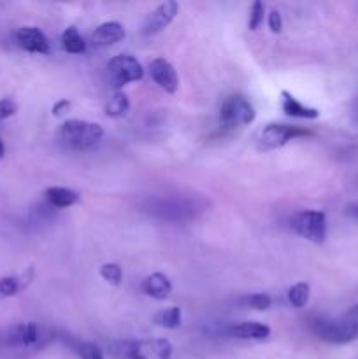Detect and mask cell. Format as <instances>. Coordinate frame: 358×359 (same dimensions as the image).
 <instances>
[{
	"label": "cell",
	"mask_w": 358,
	"mask_h": 359,
	"mask_svg": "<svg viewBox=\"0 0 358 359\" xmlns=\"http://www.w3.org/2000/svg\"><path fill=\"white\" fill-rule=\"evenodd\" d=\"M267 23H269V28L272 34H279L283 30V18H281V13L277 9H272L267 16Z\"/></svg>",
	"instance_id": "27"
},
{
	"label": "cell",
	"mask_w": 358,
	"mask_h": 359,
	"mask_svg": "<svg viewBox=\"0 0 358 359\" xmlns=\"http://www.w3.org/2000/svg\"><path fill=\"white\" fill-rule=\"evenodd\" d=\"M104 137V128L98 123L69 119L60 128V139L72 149H90Z\"/></svg>",
	"instance_id": "3"
},
{
	"label": "cell",
	"mask_w": 358,
	"mask_h": 359,
	"mask_svg": "<svg viewBox=\"0 0 358 359\" xmlns=\"http://www.w3.org/2000/svg\"><path fill=\"white\" fill-rule=\"evenodd\" d=\"M151 79L158 84L164 91L174 95L179 90V77L174 65L165 58H154L150 63Z\"/></svg>",
	"instance_id": "10"
},
{
	"label": "cell",
	"mask_w": 358,
	"mask_h": 359,
	"mask_svg": "<svg viewBox=\"0 0 358 359\" xmlns=\"http://www.w3.org/2000/svg\"><path fill=\"white\" fill-rule=\"evenodd\" d=\"M228 333L239 340H265L270 337V328L262 323L244 321L232 326Z\"/></svg>",
	"instance_id": "15"
},
{
	"label": "cell",
	"mask_w": 358,
	"mask_h": 359,
	"mask_svg": "<svg viewBox=\"0 0 358 359\" xmlns=\"http://www.w3.org/2000/svg\"><path fill=\"white\" fill-rule=\"evenodd\" d=\"M4 154H6V147H4L2 140H0V158H4Z\"/></svg>",
	"instance_id": "30"
},
{
	"label": "cell",
	"mask_w": 358,
	"mask_h": 359,
	"mask_svg": "<svg viewBox=\"0 0 358 359\" xmlns=\"http://www.w3.org/2000/svg\"><path fill=\"white\" fill-rule=\"evenodd\" d=\"M172 351L167 339L118 340L109 346V353L119 359H171Z\"/></svg>",
	"instance_id": "1"
},
{
	"label": "cell",
	"mask_w": 358,
	"mask_h": 359,
	"mask_svg": "<svg viewBox=\"0 0 358 359\" xmlns=\"http://www.w3.org/2000/svg\"><path fill=\"white\" fill-rule=\"evenodd\" d=\"M128 111L130 100L128 97H126V93H123V91H116V93L109 98L107 104H105V114H107L109 118H123Z\"/></svg>",
	"instance_id": "19"
},
{
	"label": "cell",
	"mask_w": 358,
	"mask_h": 359,
	"mask_svg": "<svg viewBox=\"0 0 358 359\" xmlns=\"http://www.w3.org/2000/svg\"><path fill=\"white\" fill-rule=\"evenodd\" d=\"M309 297H311V287L305 283H297L288 290V302L295 309L305 307L309 302Z\"/></svg>",
	"instance_id": "21"
},
{
	"label": "cell",
	"mask_w": 358,
	"mask_h": 359,
	"mask_svg": "<svg viewBox=\"0 0 358 359\" xmlns=\"http://www.w3.org/2000/svg\"><path fill=\"white\" fill-rule=\"evenodd\" d=\"M323 342L344 346L358 339V304L347 309L340 318L332 321H321L316 330Z\"/></svg>",
	"instance_id": "2"
},
{
	"label": "cell",
	"mask_w": 358,
	"mask_h": 359,
	"mask_svg": "<svg viewBox=\"0 0 358 359\" xmlns=\"http://www.w3.org/2000/svg\"><path fill=\"white\" fill-rule=\"evenodd\" d=\"M32 280H34V269H28L27 272L18 273V276L0 277V302L16 297L18 293L30 286Z\"/></svg>",
	"instance_id": "13"
},
{
	"label": "cell",
	"mask_w": 358,
	"mask_h": 359,
	"mask_svg": "<svg viewBox=\"0 0 358 359\" xmlns=\"http://www.w3.org/2000/svg\"><path fill=\"white\" fill-rule=\"evenodd\" d=\"M281 109L286 116L291 118H300V119H318L319 111L314 107L302 104L298 98H295L290 91L283 90L281 91Z\"/></svg>",
	"instance_id": "14"
},
{
	"label": "cell",
	"mask_w": 358,
	"mask_h": 359,
	"mask_svg": "<svg viewBox=\"0 0 358 359\" xmlns=\"http://www.w3.org/2000/svg\"><path fill=\"white\" fill-rule=\"evenodd\" d=\"M14 41L21 49L28 53H37V55H48L51 51L49 41L44 32L37 27H21L14 32Z\"/></svg>",
	"instance_id": "9"
},
{
	"label": "cell",
	"mask_w": 358,
	"mask_h": 359,
	"mask_svg": "<svg viewBox=\"0 0 358 359\" xmlns=\"http://www.w3.org/2000/svg\"><path fill=\"white\" fill-rule=\"evenodd\" d=\"M62 46L70 55H83L86 51V42L76 27L65 28V32L62 34Z\"/></svg>",
	"instance_id": "18"
},
{
	"label": "cell",
	"mask_w": 358,
	"mask_h": 359,
	"mask_svg": "<svg viewBox=\"0 0 358 359\" xmlns=\"http://www.w3.org/2000/svg\"><path fill=\"white\" fill-rule=\"evenodd\" d=\"M100 277L104 280H107L112 286H119L123 280V270L118 263H104L100 266Z\"/></svg>",
	"instance_id": "22"
},
{
	"label": "cell",
	"mask_w": 358,
	"mask_h": 359,
	"mask_svg": "<svg viewBox=\"0 0 358 359\" xmlns=\"http://www.w3.org/2000/svg\"><path fill=\"white\" fill-rule=\"evenodd\" d=\"M256 111L251 102L244 95H230L225 98L220 107V121L227 128H239L248 126L255 121Z\"/></svg>",
	"instance_id": "4"
},
{
	"label": "cell",
	"mask_w": 358,
	"mask_h": 359,
	"mask_svg": "<svg viewBox=\"0 0 358 359\" xmlns=\"http://www.w3.org/2000/svg\"><path fill=\"white\" fill-rule=\"evenodd\" d=\"M107 69L109 74H111L112 83L118 88L135 83V81H140L144 77V69L140 62L135 56L128 55V53H121V55H116L114 58L109 60Z\"/></svg>",
	"instance_id": "7"
},
{
	"label": "cell",
	"mask_w": 358,
	"mask_h": 359,
	"mask_svg": "<svg viewBox=\"0 0 358 359\" xmlns=\"http://www.w3.org/2000/svg\"><path fill=\"white\" fill-rule=\"evenodd\" d=\"M179 13V4L175 0H167V2L160 4L153 13L147 14L146 21L142 25L144 35H154L158 32L165 30L172 21L175 20Z\"/></svg>",
	"instance_id": "8"
},
{
	"label": "cell",
	"mask_w": 358,
	"mask_h": 359,
	"mask_svg": "<svg viewBox=\"0 0 358 359\" xmlns=\"http://www.w3.org/2000/svg\"><path fill=\"white\" fill-rule=\"evenodd\" d=\"M263 18H265V4L262 0H255L249 9V20H248V27L249 30H258L263 23Z\"/></svg>",
	"instance_id": "24"
},
{
	"label": "cell",
	"mask_w": 358,
	"mask_h": 359,
	"mask_svg": "<svg viewBox=\"0 0 358 359\" xmlns=\"http://www.w3.org/2000/svg\"><path fill=\"white\" fill-rule=\"evenodd\" d=\"M307 135H311V132L305 128H300V126L286 125V123H269V125L263 126V130L260 132L256 144H258L260 151H265L267 153V151H274L286 146L290 140Z\"/></svg>",
	"instance_id": "5"
},
{
	"label": "cell",
	"mask_w": 358,
	"mask_h": 359,
	"mask_svg": "<svg viewBox=\"0 0 358 359\" xmlns=\"http://www.w3.org/2000/svg\"><path fill=\"white\" fill-rule=\"evenodd\" d=\"M154 323L160 328L165 330H178L183 323V312L179 307H168L165 311H160L154 316Z\"/></svg>",
	"instance_id": "20"
},
{
	"label": "cell",
	"mask_w": 358,
	"mask_h": 359,
	"mask_svg": "<svg viewBox=\"0 0 358 359\" xmlns=\"http://www.w3.org/2000/svg\"><path fill=\"white\" fill-rule=\"evenodd\" d=\"M76 353L81 359H104V354H102V351L98 349L95 344H90V342L77 344Z\"/></svg>",
	"instance_id": "25"
},
{
	"label": "cell",
	"mask_w": 358,
	"mask_h": 359,
	"mask_svg": "<svg viewBox=\"0 0 358 359\" xmlns=\"http://www.w3.org/2000/svg\"><path fill=\"white\" fill-rule=\"evenodd\" d=\"M140 290L144 294H147L153 300H165L172 293V283L165 273L154 272L147 276L140 284Z\"/></svg>",
	"instance_id": "12"
},
{
	"label": "cell",
	"mask_w": 358,
	"mask_h": 359,
	"mask_svg": "<svg viewBox=\"0 0 358 359\" xmlns=\"http://www.w3.org/2000/svg\"><path fill=\"white\" fill-rule=\"evenodd\" d=\"M39 326L35 323H20V325H14L9 332V342L13 346L20 347H30L34 344L39 342Z\"/></svg>",
	"instance_id": "16"
},
{
	"label": "cell",
	"mask_w": 358,
	"mask_h": 359,
	"mask_svg": "<svg viewBox=\"0 0 358 359\" xmlns=\"http://www.w3.org/2000/svg\"><path fill=\"white\" fill-rule=\"evenodd\" d=\"M293 230L312 244H323L326 238V216L321 210H302L293 217Z\"/></svg>",
	"instance_id": "6"
},
{
	"label": "cell",
	"mask_w": 358,
	"mask_h": 359,
	"mask_svg": "<svg viewBox=\"0 0 358 359\" xmlns=\"http://www.w3.org/2000/svg\"><path fill=\"white\" fill-rule=\"evenodd\" d=\"M123 39H125V28L118 21H105V23L98 25L91 34V42L97 48H107V46L116 44Z\"/></svg>",
	"instance_id": "11"
},
{
	"label": "cell",
	"mask_w": 358,
	"mask_h": 359,
	"mask_svg": "<svg viewBox=\"0 0 358 359\" xmlns=\"http://www.w3.org/2000/svg\"><path fill=\"white\" fill-rule=\"evenodd\" d=\"M44 196L53 207H58V209H67V207L76 205L81 200L79 193L69 188H60V186H51V188L46 189Z\"/></svg>",
	"instance_id": "17"
},
{
	"label": "cell",
	"mask_w": 358,
	"mask_h": 359,
	"mask_svg": "<svg viewBox=\"0 0 358 359\" xmlns=\"http://www.w3.org/2000/svg\"><path fill=\"white\" fill-rule=\"evenodd\" d=\"M244 305L248 309H253V311H269L270 305H272V298L267 293H253L249 297L244 298Z\"/></svg>",
	"instance_id": "23"
},
{
	"label": "cell",
	"mask_w": 358,
	"mask_h": 359,
	"mask_svg": "<svg viewBox=\"0 0 358 359\" xmlns=\"http://www.w3.org/2000/svg\"><path fill=\"white\" fill-rule=\"evenodd\" d=\"M350 214L351 216H354L358 219V205H353V207H350Z\"/></svg>",
	"instance_id": "29"
},
{
	"label": "cell",
	"mask_w": 358,
	"mask_h": 359,
	"mask_svg": "<svg viewBox=\"0 0 358 359\" xmlns=\"http://www.w3.org/2000/svg\"><path fill=\"white\" fill-rule=\"evenodd\" d=\"M16 111H18V105L14 100H11V98H2V100H0V121L14 116L16 114Z\"/></svg>",
	"instance_id": "26"
},
{
	"label": "cell",
	"mask_w": 358,
	"mask_h": 359,
	"mask_svg": "<svg viewBox=\"0 0 358 359\" xmlns=\"http://www.w3.org/2000/svg\"><path fill=\"white\" fill-rule=\"evenodd\" d=\"M69 109H70V102L67 100V98H63V100H58L55 105H53L51 114L58 118V116H62L63 112H67V111H69Z\"/></svg>",
	"instance_id": "28"
}]
</instances>
